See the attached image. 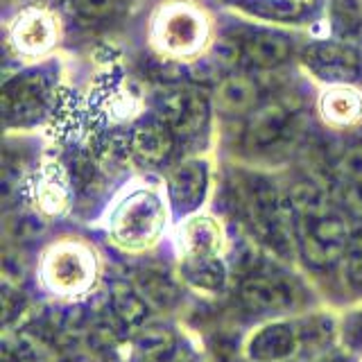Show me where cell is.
Masks as SVG:
<instances>
[{
  "label": "cell",
  "instance_id": "6da1fadb",
  "mask_svg": "<svg viewBox=\"0 0 362 362\" xmlns=\"http://www.w3.org/2000/svg\"><path fill=\"white\" fill-rule=\"evenodd\" d=\"M238 206L260 243L286 258L294 254L299 243L288 195L283 197L265 179H247L238 188Z\"/></svg>",
  "mask_w": 362,
  "mask_h": 362
},
{
  "label": "cell",
  "instance_id": "7a4b0ae2",
  "mask_svg": "<svg viewBox=\"0 0 362 362\" xmlns=\"http://www.w3.org/2000/svg\"><path fill=\"white\" fill-rule=\"evenodd\" d=\"M163 224L165 209L161 197L152 190H134L113 209L109 233L118 247L127 252H143L158 240Z\"/></svg>",
  "mask_w": 362,
  "mask_h": 362
},
{
  "label": "cell",
  "instance_id": "3957f363",
  "mask_svg": "<svg viewBox=\"0 0 362 362\" xmlns=\"http://www.w3.org/2000/svg\"><path fill=\"white\" fill-rule=\"evenodd\" d=\"M209 18L190 3H168L158 7L152 21V41L161 52L173 57L197 54L209 41Z\"/></svg>",
  "mask_w": 362,
  "mask_h": 362
},
{
  "label": "cell",
  "instance_id": "277c9868",
  "mask_svg": "<svg viewBox=\"0 0 362 362\" xmlns=\"http://www.w3.org/2000/svg\"><path fill=\"white\" fill-rule=\"evenodd\" d=\"M41 279L57 294H79L95 281V256L84 243L62 240L45 252Z\"/></svg>",
  "mask_w": 362,
  "mask_h": 362
},
{
  "label": "cell",
  "instance_id": "5b68a950",
  "mask_svg": "<svg viewBox=\"0 0 362 362\" xmlns=\"http://www.w3.org/2000/svg\"><path fill=\"white\" fill-rule=\"evenodd\" d=\"M354 240L349 222L337 213H326L322 218L299 220L297 243L305 263L313 267H331L342 260Z\"/></svg>",
  "mask_w": 362,
  "mask_h": 362
},
{
  "label": "cell",
  "instance_id": "8992f818",
  "mask_svg": "<svg viewBox=\"0 0 362 362\" xmlns=\"http://www.w3.org/2000/svg\"><path fill=\"white\" fill-rule=\"evenodd\" d=\"M158 116L177 139H195L209 124L211 102L195 86H175L158 102Z\"/></svg>",
  "mask_w": 362,
  "mask_h": 362
},
{
  "label": "cell",
  "instance_id": "52a82bcc",
  "mask_svg": "<svg viewBox=\"0 0 362 362\" xmlns=\"http://www.w3.org/2000/svg\"><path fill=\"white\" fill-rule=\"evenodd\" d=\"M238 299H240V303L249 313L276 315L294 308L301 301V290L292 279L283 274L256 272V274H249L240 283Z\"/></svg>",
  "mask_w": 362,
  "mask_h": 362
},
{
  "label": "cell",
  "instance_id": "ba28073f",
  "mask_svg": "<svg viewBox=\"0 0 362 362\" xmlns=\"http://www.w3.org/2000/svg\"><path fill=\"white\" fill-rule=\"evenodd\" d=\"M305 68L333 86H354L362 82V54L349 43H313L303 50Z\"/></svg>",
  "mask_w": 362,
  "mask_h": 362
},
{
  "label": "cell",
  "instance_id": "9c48e42d",
  "mask_svg": "<svg viewBox=\"0 0 362 362\" xmlns=\"http://www.w3.org/2000/svg\"><path fill=\"white\" fill-rule=\"evenodd\" d=\"M48 79L37 71L21 73L3 86V116L7 124H32L43 118L48 107Z\"/></svg>",
  "mask_w": 362,
  "mask_h": 362
},
{
  "label": "cell",
  "instance_id": "30bf717a",
  "mask_svg": "<svg viewBox=\"0 0 362 362\" xmlns=\"http://www.w3.org/2000/svg\"><path fill=\"white\" fill-rule=\"evenodd\" d=\"M292 127V113L281 102L258 105L245 124L243 145L249 154H269L286 143V136Z\"/></svg>",
  "mask_w": 362,
  "mask_h": 362
},
{
  "label": "cell",
  "instance_id": "8fae6325",
  "mask_svg": "<svg viewBox=\"0 0 362 362\" xmlns=\"http://www.w3.org/2000/svg\"><path fill=\"white\" fill-rule=\"evenodd\" d=\"M301 328L292 322H267L249 333L245 354L252 362H288L301 351Z\"/></svg>",
  "mask_w": 362,
  "mask_h": 362
},
{
  "label": "cell",
  "instance_id": "7c38bea8",
  "mask_svg": "<svg viewBox=\"0 0 362 362\" xmlns=\"http://www.w3.org/2000/svg\"><path fill=\"white\" fill-rule=\"evenodd\" d=\"M9 37L18 52L43 54L57 43L59 23L45 9H25L11 23Z\"/></svg>",
  "mask_w": 362,
  "mask_h": 362
},
{
  "label": "cell",
  "instance_id": "4fadbf2b",
  "mask_svg": "<svg viewBox=\"0 0 362 362\" xmlns=\"http://www.w3.org/2000/svg\"><path fill=\"white\" fill-rule=\"evenodd\" d=\"M209 188V165L202 158H190L175 165L168 175V197L179 213H190L204 202Z\"/></svg>",
  "mask_w": 362,
  "mask_h": 362
},
{
  "label": "cell",
  "instance_id": "5bb4252c",
  "mask_svg": "<svg viewBox=\"0 0 362 362\" xmlns=\"http://www.w3.org/2000/svg\"><path fill=\"white\" fill-rule=\"evenodd\" d=\"M177 136L163 120H145L136 124L129 136V150L134 158L145 168L163 165L175 150Z\"/></svg>",
  "mask_w": 362,
  "mask_h": 362
},
{
  "label": "cell",
  "instance_id": "9a60e30c",
  "mask_svg": "<svg viewBox=\"0 0 362 362\" xmlns=\"http://www.w3.org/2000/svg\"><path fill=\"white\" fill-rule=\"evenodd\" d=\"M292 54V41L281 32L258 30L252 32L240 45V57L247 66L258 71H269L281 64H286Z\"/></svg>",
  "mask_w": 362,
  "mask_h": 362
},
{
  "label": "cell",
  "instance_id": "2e32d148",
  "mask_svg": "<svg viewBox=\"0 0 362 362\" xmlns=\"http://www.w3.org/2000/svg\"><path fill=\"white\" fill-rule=\"evenodd\" d=\"M260 105V88L247 75H226L215 86V107L226 116H245Z\"/></svg>",
  "mask_w": 362,
  "mask_h": 362
},
{
  "label": "cell",
  "instance_id": "e0dca14e",
  "mask_svg": "<svg viewBox=\"0 0 362 362\" xmlns=\"http://www.w3.org/2000/svg\"><path fill=\"white\" fill-rule=\"evenodd\" d=\"M184 256H220L222 229L211 215H195L179 231Z\"/></svg>",
  "mask_w": 362,
  "mask_h": 362
},
{
  "label": "cell",
  "instance_id": "ac0fdd59",
  "mask_svg": "<svg viewBox=\"0 0 362 362\" xmlns=\"http://www.w3.org/2000/svg\"><path fill=\"white\" fill-rule=\"evenodd\" d=\"M335 181L344 209L362 218V147H351L335 165Z\"/></svg>",
  "mask_w": 362,
  "mask_h": 362
},
{
  "label": "cell",
  "instance_id": "d6986e66",
  "mask_svg": "<svg viewBox=\"0 0 362 362\" xmlns=\"http://www.w3.org/2000/svg\"><path fill=\"white\" fill-rule=\"evenodd\" d=\"M320 113L328 124L354 127L362 120V95L349 86H333L322 93Z\"/></svg>",
  "mask_w": 362,
  "mask_h": 362
},
{
  "label": "cell",
  "instance_id": "ffe728a7",
  "mask_svg": "<svg viewBox=\"0 0 362 362\" xmlns=\"http://www.w3.org/2000/svg\"><path fill=\"white\" fill-rule=\"evenodd\" d=\"M181 276L202 292H222L226 286V267L220 256H184Z\"/></svg>",
  "mask_w": 362,
  "mask_h": 362
},
{
  "label": "cell",
  "instance_id": "44dd1931",
  "mask_svg": "<svg viewBox=\"0 0 362 362\" xmlns=\"http://www.w3.org/2000/svg\"><path fill=\"white\" fill-rule=\"evenodd\" d=\"M134 288L139 290V294L152 310H173L181 297L177 283L165 272L158 269L139 272L134 279Z\"/></svg>",
  "mask_w": 362,
  "mask_h": 362
},
{
  "label": "cell",
  "instance_id": "7402d4cb",
  "mask_svg": "<svg viewBox=\"0 0 362 362\" xmlns=\"http://www.w3.org/2000/svg\"><path fill=\"white\" fill-rule=\"evenodd\" d=\"M71 192L59 165H45L37 184V206L45 215H62L68 209Z\"/></svg>",
  "mask_w": 362,
  "mask_h": 362
},
{
  "label": "cell",
  "instance_id": "603a6c76",
  "mask_svg": "<svg viewBox=\"0 0 362 362\" xmlns=\"http://www.w3.org/2000/svg\"><path fill=\"white\" fill-rule=\"evenodd\" d=\"M109 308L111 315L116 317V322L124 328H139L145 317H147V308L150 305L145 303V299L139 294L134 286H127V283H116L111 288L109 294Z\"/></svg>",
  "mask_w": 362,
  "mask_h": 362
},
{
  "label": "cell",
  "instance_id": "cb8c5ba5",
  "mask_svg": "<svg viewBox=\"0 0 362 362\" xmlns=\"http://www.w3.org/2000/svg\"><path fill=\"white\" fill-rule=\"evenodd\" d=\"M288 199L299 220H313L331 213V202H328L326 190L308 179L294 181L288 190Z\"/></svg>",
  "mask_w": 362,
  "mask_h": 362
},
{
  "label": "cell",
  "instance_id": "d4e9b609",
  "mask_svg": "<svg viewBox=\"0 0 362 362\" xmlns=\"http://www.w3.org/2000/svg\"><path fill=\"white\" fill-rule=\"evenodd\" d=\"M331 25L349 45H362V0H328Z\"/></svg>",
  "mask_w": 362,
  "mask_h": 362
},
{
  "label": "cell",
  "instance_id": "484cf974",
  "mask_svg": "<svg viewBox=\"0 0 362 362\" xmlns=\"http://www.w3.org/2000/svg\"><path fill=\"white\" fill-rule=\"evenodd\" d=\"M175 349V339L165 328H147L136 339L139 362H168Z\"/></svg>",
  "mask_w": 362,
  "mask_h": 362
},
{
  "label": "cell",
  "instance_id": "4316f807",
  "mask_svg": "<svg viewBox=\"0 0 362 362\" xmlns=\"http://www.w3.org/2000/svg\"><path fill=\"white\" fill-rule=\"evenodd\" d=\"M238 5L249 9L252 14L276 21H294L303 14L301 0H238Z\"/></svg>",
  "mask_w": 362,
  "mask_h": 362
},
{
  "label": "cell",
  "instance_id": "83f0119b",
  "mask_svg": "<svg viewBox=\"0 0 362 362\" xmlns=\"http://www.w3.org/2000/svg\"><path fill=\"white\" fill-rule=\"evenodd\" d=\"M299 328H301V342L308 349H322L335 335V324L326 315H313Z\"/></svg>",
  "mask_w": 362,
  "mask_h": 362
},
{
  "label": "cell",
  "instance_id": "f1b7e54d",
  "mask_svg": "<svg viewBox=\"0 0 362 362\" xmlns=\"http://www.w3.org/2000/svg\"><path fill=\"white\" fill-rule=\"evenodd\" d=\"M132 0H73L75 11L86 21H107L129 7Z\"/></svg>",
  "mask_w": 362,
  "mask_h": 362
},
{
  "label": "cell",
  "instance_id": "f546056e",
  "mask_svg": "<svg viewBox=\"0 0 362 362\" xmlns=\"http://www.w3.org/2000/svg\"><path fill=\"white\" fill-rule=\"evenodd\" d=\"M344 279L351 290L362 292V238L354 235L344 254Z\"/></svg>",
  "mask_w": 362,
  "mask_h": 362
},
{
  "label": "cell",
  "instance_id": "4dcf8cb0",
  "mask_svg": "<svg viewBox=\"0 0 362 362\" xmlns=\"http://www.w3.org/2000/svg\"><path fill=\"white\" fill-rule=\"evenodd\" d=\"M7 229L18 243H23V240H32V238H37L43 231V224L37 215L18 213V215H14V218L7 220Z\"/></svg>",
  "mask_w": 362,
  "mask_h": 362
},
{
  "label": "cell",
  "instance_id": "1f68e13d",
  "mask_svg": "<svg viewBox=\"0 0 362 362\" xmlns=\"http://www.w3.org/2000/svg\"><path fill=\"white\" fill-rule=\"evenodd\" d=\"M23 305H25V301H23L21 292L11 290L9 286H5V290H3V315H5L7 324L11 322V317L18 315L23 310Z\"/></svg>",
  "mask_w": 362,
  "mask_h": 362
},
{
  "label": "cell",
  "instance_id": "d6a6232c",
  "mask_svg": "<svg viewBox=\"0 0 362 362\" xmlns=\"http://www.w3.org/2000/svg\"><path fill=\"white\" fill-rule=\"evenodd\" d=\"M346 337L351 339V344L362 349V313H358L356 317H351V322L346 326Z\"/></svg>",
  "mask_w": 362,
  "mask_h": 362
},
{
  "label": "cell",
  "instance_id": "836d02e7",
  "mask_svg": "<svg viewBox=\"0 0 362 362\" xmlns=\"http://www.w3.org/2000/svg\"><path fill=\"white\" fill-rule=\"evenodd\" d=\"M168 362H199L197 356L192 354L188 346H181V344H175L173 354H170Z\"/></svg>",
  "mask_w": 362,
  "mask_h": 362
},
{
  "label": "cell",
  "instance_id": "e575fe53",
  "mask_svg": "<svg viewBox=\"0 0 362 362\" xmlns=\"http://www.w3.org/2000/svg\"><path fill=\"white\" fill-rule=\"evenodd\" d=\"M326 362H349V358H344V356H333V358H328Z\"/></svg>",
  "mask_w": 362,
  "mask_h": 362
}]
</instances>
